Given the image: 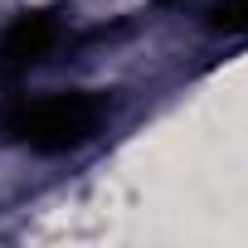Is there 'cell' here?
Returning a JSON list of instances; mask_svg holds the SVG:
<instances>
[{"label": "cell", "mask_w": 248, "mask_h": 248, "mask_svg": "<svg viewBox=\"0 0 248 248\" xmlns=\"http://www.w3.org/2000/svg\"><path fill=\"white\" fill-rule=\"evenodd\" d=\"M93 127H97V112L83 97H39L20 122L25 141L39 151H68V146L88 141Z\"/></svg>", "instance_id": "obj_1"}]
</instances>
